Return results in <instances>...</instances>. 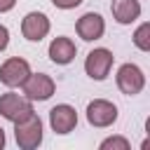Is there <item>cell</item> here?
<instances>
[{
	"label": "cell",
	"instance_id": "8992f818",
	"mask_svg": "<svg viewBox=\"0 0 150 150\" xmlns=\"http://www.w3.org/2000/svg\"><path fill=\"white\" fill-rule=\"evenodd\" d=\"M117 87L127 96H136L145 87V75L136 63H124L117 68Z\"/></svg>",
	"mask_w": 150,
	"mask_h": 150
},
{
	"label": "cell",
	"instance_id": "7c38bea8",
	"mask_svg": "<svg viewBox=\"0 0 150 150\" xmlns=\"http://www.w3.org/2000/svg\"><path fill=\"white\" fill-rule=\"evenodd\" d=\"M110 9H112L115 21L122 23V26L134 23V21L141 16V2H138V0H112Z\"/></svg>",
	"mask_w": 150,
	"mask_h": 150
},
{
	"label": "cell",
	"instance_id": "4fadbf2b",
	"mask_svg": "<svg viewBox=\"0 0 150 150\" xmlns=\"http://www.w3.org/2000/svg\"><path fill=\"white\" fill-rule=\"evenodd\" d=\"M134 45L141 49V52H150V23H141L134 33Z\"/></svg>",
	"mask_w": 150,
	"mask_h": 150
},
{
	"label": "cell",
	"instance_id": "5b68a950",
	"mask_svg": "<svg viewBox=\"0 0 150 150\" xmlns=\"http://www.w3.org/2000/svg\"><path fill=\"white\" fill-rule=\"evenodd\" d=\"M21 87H23V96L28 101H47L56 91V82L45 73H30Z\"/></svg>",
	"mask_w": 150,
	"mask_h": 150
},
{
	"label": "cell",
	"instance_id": "e0dca14e",
	"mask_svg": "<svg viewBox=\"0 0 150 150\" xmlns=\"http://www.w3.org/2000/svg\"><path fill=\"white\" fill-rule=\"evenodd\" d=\"M14 5H16V0H0V14L2 12H9Z\"/></svg>",
	"mask_w": 150,
	"mask_h": 150
},
{
	"label": "cell",
	"instance_id": "ac0fdd59",
	"mask_svg": "<svg viewBox=\"0 0 150 150\" xmlns=\"http://www.w3.org/2000/svg\"><path fill=\"white\" fill-rule=\"evenodd\" d=\"M5 143H7V138H5V129L0 127V150L5 148Z\"/></svg>",
	"mask_w": 150,
	"mask_h": 150
},
{
	"label": "cell",
	"instance_id": "2e32d148",
	"mask_svg": "<svg viewBox=\"0 0 150 150\" xmlns=\"http://www.w3.org/2000/svg\"><path fill=\"white\" fill-rule=\"evenodd\" d=\"M7 45H9V30L0 23V52H5V49H7Z\"/></svg>",
	"mask_w": 150,
	"mask_h": 150
},
{
	"label": "cell",
	"instance_id": "7a4b0ae2",
	"mask_svg": "<svg viewBox=\"0 0 150 150\" xmlns=\"http://www.w3.org/2000/svg\"><path fill=\"white\" fill-rule=\"evenodd\" d=\"M33 101H28L26 96L21 94H14V91H7L0 96V115L5 120H9L12 124L14 122H21L26 120L28 115H33Z\"/></svg>",
	"mask_w": 150,
	"mask_h": 150
},
{
	"label": "cell",
	"instance_id": "9a60e30c",
	"mask_svg": "<svg viewBox=\"0 0 150 150\" xmlns=\"http://www.w3.org/2000/svg\"><path fill=\"white\" fill-rule=\"evenodd\" d=\"M54 2V7H59V9H73V7H77L82 0H52Z\"/></svg>",
	"mask_w": 150,
	"mask_h": 150
},
{
	"label": "cell",
	"instance_id": "6da1fadb",
	"mask_svg": "<svg viewBox=\"0 0 150 150\" xmlns=\"http://www.w3.org/2000/svg\"><path fill=\"white\" fill-rule=\"evenodd\" d=\"M14 138L21 150H33L42 143V120L33 112L21 122H14Z\"/></svg>",
	"mask_w": 150,
	"mask_h": 150
},
{
	"label": "cell",
	"instance_id": "8fae6325",
	"mask_svg": "<svg viewBox=\"0 0 150 150\" xmlns=\"http://www.w3.org/2000/svg\"><path fill=\"white\" fill-rule=\"evenodd\" d=\"M75 54H77V47H75V42H73L70 38H66V35L54 38V40L49 42V59H52L54 63H59V66H68V63L75 59Z\"/></svg>",
	"mask_w": 150,
	"mask_h": 150
},
{
	"label": "cell",
	"instance_id": "30bf717a",
	"mask_svg": "<svg viewBox=\"0 0 150 150\" xmlns=\"http://www.w3.org/2000/svg\"><path fill=\"white\" fill-rule=\"evenodd\" d=\"M21 33L30 42H40L49 33V19H47V14H42V12H28L23 16V21H21Z\"/></svg>",
	"mask_w": 150,
	"mask_h": 150
},
{
	"label": "cell",
	"instance_id": "5bb4252c",
	"mask_svg": "<svg viewBox=\"0 0 150 150\" xmlns=\"http://www.w3.org/2000/svg\"><path fill=\"white\" fill-rule=\"evenodd\" d=\"M129 145H131V143H129L124 136H108V138L101 141L98 148H101V150H110V148H112V150H129Z\"/></svg>",
	"mask_w": 150,
	"mask_h": 150
},
{
	"label": "cell",
	"instance_id": "277c9868",
	"mask_svg": "<svg viewBox=\"0 0 150 150\" xmlns=\"http://www.w3.org/2000/svg\"><path fill=\"white\" fill-rule=\"evenodd\" d=\"M30 75V63L21 56H12L0 66V82L9 89L21 87L26 82V77Z\"/></svg>",
	"mask_w": 150,
	"mask_h": 150
},
{
	"label": "cell",
	"instance_id": "ba28073f",
	"mask_svg": "<svg viewBox=\"0 0 150 150\" xmlns=\"http://www.w3.org/2000/svg\"><path fill=\"white\" fill-rule=\"evenodd\" d=\"M49 127H52L54 134H61V136L70 134L77 127V112H75V108L68 105V103L54 105L49 110Z\"/></svg>",
	"mask_w": 150,
	"mask_h": 150
},
{
	"label": "cell",
	"instance_id": "9c48e42d",
	"mask_svg": "<svg viewBox=\"0 0 150 150\" xmlns=\"http://www.w3.org/2000/svg\"><path fill=\"white\" fill-rule=\"evenodd\" d=\"M75 30H77V35H80L82 40L94 42V40L103 38V33H105V21H103L101 14H96V12H87V14H82V16L77 19Z\"/></svg>",
	"mask_w": 150,
	"mask_h": 150
},
{
	"label": "cell",
	"instance_id": "3957f363",
	"mask_svg": "<svg viewBox=\"0 0 150 150\" xmlns=\"http://www.w3.org/2000/svg\"><path fill=\"white\" fill-rule=\"evenodd\" d=\"M112 59H115L112 52L105 49V47L91 49V52L87 54V59H84V73H87L91 80L101 82V80H105L108 73H110V68H112Z\"/></svg>",
	"mask_w": 150,
	"mask_h": 150
},
{
	"label": "cell",
	"instance_id": "52a82bcc",
	"mask_svg": "<svg viewBox=\"0 0 150 150\" xmlns=\"http://www.w3.org/2000/svg\"><path fill=\"white\" fill-rule=\"evenodd\" d=\"M87 120L91 127H98V129L110 127L117 120V108H115V103H110L105 98H94L87 105Z\"/></svg>",
	"mask_w": 150,
	"mask_h": 150
}]
</instances>
